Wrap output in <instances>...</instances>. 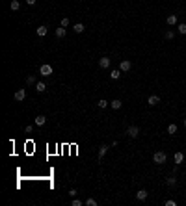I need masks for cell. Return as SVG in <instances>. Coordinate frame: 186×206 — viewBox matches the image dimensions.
<instances>
[{
  "label": "cell",
  "instance_id": "cell-21",
  "mask_svg": "<svg viewBox=\"0 0 186 206\" xmlns=\"http://www.w3.org/2000/svg\"><path fill=\"white\" fill-rule=\"evenodd\" d=\"M177 30H179V34H181V35H186V22L179 24V28H177Z\"/></svg>",
  "mask_w": 186,
  "mask_h": 206
},
{
  "label": "cell",
  "instance_id": "cell-23",
  "mask_svg": "<svg viewBox=\"0 0 186 206\" xmlns=\"http://www.w3.org/2000/svg\"><path fill=\"white\" fill-rule=\"evenodd\" d=\"M106 106H110V102H106L104 98H101V100H99V108L102 110V108H106Z\"/></svg>",
  "mask_w": 186,
  "mask_h": 206
},
{
  "label": "cell",
  "instance_id": "cell-28",
  "mask_svg": "<svg viewBox=\"0 0 186 206\" xmlns=\"http://www.w3.org/2000/svg\"><path fill=\"white\" fill-rule=\"evenodd\" d=\"M24 132H26V134H32V132H34V126H32V125H26Z\"/></svg>",
  "mask_w": 186,
  "mask_h": 206
},
{
  "label": "cell",
  "instance_id": "cell-8",
  "mask_svg": "<svg viewBox=\"0 0 186 206\" xmlns=\"http://www.w3.org/2000/svg\"><path fill=\"white\" fill-rule=\"evenodd\" d=\"M108 145H101V149H99V160H102V158L106 156V152H108Z\"/></svg>",
  "mask_w": 186,
  "mask_h": 206
},
{
  "label": "cell",
  "instance_id": "cell-29",
  "mask_svg": "<svg viewBox=\"0 0 186 206\" xmlns=\"http://www.w3.org/2000/svg\"><path fill=\"white\" fill-rule=\"evenodd\" d=\"M173 35H175V34H173L171 30H168V32H166V39H173Z\"/></svg>",
  "mask_w": 186,
  "mask_h": 206
},
{
  "label": "cell",
  "instance_id": "cell-9",
  "mask_svg": "<svg viewBox=\"0 0 186 206\" xmlns=\"http://www.w3.org/2000/svg\"><path fill=\"white\" fill-rule=\"evenodd\" d=\"M47 32H49V28H47V26L43 24V26H39V28L35 30V34H37L39 37H45V35H47Z\"/></svg>",
  "mask_w": 186,
  "mask_h": 206
},
{
  "label": "cell",
  "instance_id": "cell-1",
  "mask_svg": "<svg viewBox=\"0 0 186 206\" xmlns=\"http://www.w3.org/2000/svg\"><path fill=\"white\" fill-rule=\"evenodd\" d=\"M166 160H168V156H166V152H162V150H158V152L153 154V162L158 165H162V164H166Z\"/></svg>",
  "mask_w": 186,
  "mask_h": 206
},
{
  "label": "cell",
  "instance_id": "cell-10",
  "mask_svg": "<svg viewBox=\"0 0 186 206\" xmlns=\"http://www.w3.org/2000/svg\"><path fill=\"white\" fill-rule=\"evenodd\" d=\"M177 21H179V17H177V15H168V19H166V22H168L169 26L177 24Z\"/></svg>",
  "mask_w": 186,
  "mask_h": 206
},
{
  "label": "cell",
  "instance_id": "cell-27",
  "mask_svg": "<svg viewBox=\"0 0 186 206\" xmlns=\"http://www.w3.org/2000/svg\"><path fill=\"white\" fill-rule=\"evenodd\" d=\"M62 26H63V28H67V26H69V19H67V17L62 19Z\"/></svg>",
  "mask_w": 186,
  "mask_h": 206
},
{
  "label": "cell",
  "instance_id": "cell-22",
  "mask_svg": "<svg viewBox=\"0 0 186 206\" xmlns=\"http://www.w3.org/2000/svg\"><path fill=\"white\" fill-rule=\"evenodd\" d=\"M166 184H168V186H175L177 184V178L175 176H169L168 180H166Z\"/></svg>",
  "mask_w": 186,
  "mask_h": 206
},
{
  "label": "cell",
  "instance_id": "cell-4",
  "mask_svg": "<svg viewBox=\"0 0 186 206\" xmlns=\"http://www.w3.org/2000/svg\"><path fill=\"white\" fill-rule=\"evenodd\" d=\"M130 67H132V63H130L129 59H123L121 65H119V71H121V73H126V71H130Z\"/></svg>",
  "mask_w": 186,
  "mask_h": 206
},
{
  "label": "cell",
  "instance_id": "cell-2",
  "mask_svg": "<svg viewBox=\"0 0 186 206\" xmlns=\"http://www.w3.org/2000/svg\"><path fill=\"white\" fill-rule=\"evenodd\" d=\"M39 73H41V76H50V74H52V67H50L49 63H45V65L39 67Z\"/></svg>",
  "mask_w": 186,
  "mask_h": 206
},
{
  "label": "cell",
  "instance_id": "cell-5",
  "mask_svg": "<svg viewBox=\"0 0 186 206\" xmlns=\"http://www.w3.org/2000/svg\"><path fill=\"white\" fill-rule=\"evenodd\" d=\"M110 63H112V59H110V58H101V59H99V65H101V69H108V67H110Z\"/></svg>",
  "mask_w": 186,
  "mask_h": 206
},
{
  "label": "cell",
  "instance_id": "cell-18",
  "mask_svg": "<svg viewBox=\"0 0 186 206\" xmlns=\"http://www.w3.org/2000/svg\"><path fill=\"white\" fill-rule=\"evenodd\" d=\"M183 160H184V154H183V152H175V164H177V165L183 164Z\"/></svg>",
  "mask_w": 186,
  "mask_h": 206
},
{
  "label": "cell",
  "instance_id": "cell-24",
  "mask_svg": "<svg viewBox=\"0 0 186 206\" xmlns=\"http://www.w3.org/2000/svg\"><path fill=\"white\" fill-rule=\"evenodd\" d=\"M84 204H86V206H97V201H95V199H86Z\"/></svg>",
  "mask_w": 186,
  "mask_h": 206
},
{
  "label": "cell",
  "instance_id": "cell-17",
  "mask_svg": "<svg viewBox=\"0 0 186 206\" xmlns=\"http://www.w3.org/2000/svg\"><path fill=\"white\" fill-rule=\"evenodd\" d=\"M119 76H121V71H117V69L110 71V78H112V80H117Z\"/></svg>",
  "mask_w": 186,
  "mask_h": 206
},
{
  "label": "cell",
  "instance_id": "cell-6",
  "mask_svg": "<svg viewBox=\"0 0 186 206\" xmlns=\"http://www.w3.org/2000/svg\"><path fill=\"white\" fill-rule=\"evenodd\" d=\"M26 98V89H17L15 91V100H24Z\"/></svg>",
  "mask_w": 186,
  "mask_h": 206
},
{
  "label": "cell",
  "instance_id": "cell-33",
  "mask_svg": "<svg viewBox=\"0 0 186 206\" xmlns=\"http://www.w3.org/2000/svg\"><path fill=\"white\" fill-rule=\"evenodd\" d=\"M184 126H186V119H184Z\"/></svg>",
  "mask_w": 186,
  "mask_h": 206
},
{
  "label": "cell",
  "instance_id": "cell-31",
  "mask_svg": "<svg viewBox=\"0 0 186 206\" xmlns=\"http://www.w3.org/2000/svg\"><path fill=\"white\" fill-rule=\"evenodd\" d=\"M69 195H71V199H74L76 197V189H69Z\"/></svg>",
  "mask_w": 186,
  "mask_h": 206
},
{
  "label": "cell",
  "instance_id": "cell-11",
  "mask_svg": "<svg viewBox=\"0 0 186 206\" xmlns=\"http://www.w3.org/2000/svg\"><path fill=\"white\" fill-rule=\"evenodd\" d=\"M147 195H149V193L145 191V189H140V191L136 193V199L138 201H145V199H147Z\"/></svg>",
  "mask_w": 186,
  "mask_h": 206
},
{
  "label": "cell",
  "instance_id": "cell-3",
  "mask_svg": "<svg viewBox=\"0 0 186 206\" xmlns=\"http://www.w3.org/2000/svg\"><path fill=\"white\" fill-rule=\"evenodd\" d=\"M126 136L138 137V136H140V128H138V126H129V128H126Z\"/></svg>",
  "mask_w": 186,
  "mask_h": 206
},
{
  "label": "cell",
  "instance_id": "cell-13",
  "mask_svg": "<svg viewBox=\"0 0 186 206\" xmlns=\"http://www.w3.org/2000/svg\"><path fill=\"white\" fill-rule=\"evenodd\" d=\"M35 91H37V93L47 91V84H45V82H37V84H35Z\"/></svg>",
  "mask_w": 186,
  "mask_h": 206
},
{
  "label": "cell",
  "instance_id": "cell-20",
  "mask_svg": "<svg viewBox=\"0 0 186 206\" xmlns=\"http://www.w3.org/2000/svg\"><path fill=\"white\" fill-rule=\"evenodd\" d=\"M168 134L175 136V134H177V125H169V126H168Z\"/></svg>",
  "mask_w": 186,
  "mask_h": 206
},
{
  "label": "cell",
  "instance_id": "cell-32",
  "mask_svg": "<svg viewBox=\"0 0 186 206\" xmlns=\"http://www.w3.org/2000/svg\"><path fill=\"white\" fill-rule=\"evenodd\" d=\"M35 2H37V0H26V4H28V6H34Z\"/></svg>",
  "mask_w": 186,
  "mask_h": 206
},
{
  "label": "cell",
  "instance_id": "cell-30",
  "mask_svg": "<svg viewBox=\"0 0 186 206\" xmlns=\"http://www.w3.org/2000/svg\"><path fill=\"white\" fill-rule=\"evenodd\" d=\"M177 203H175V201H173V199H169V201H166V206H175Z\"/></svg>",
  "mask_w": 186,
  "mask_h": 206
},
{
  "label": "cell",
  "instance_id": "cell-16",
  "mask_svg": "<svg viewBox=\"0 0 186 206\" xmlns=\"http://www.w3.org/2000/svg\"><path fill=\"white\" fill-rule=\"evenodd\" d=\"M65 34H67V32H65L63 26H60V28L56 30V37H58V39H63V37H65Z\"/></svg>",
  "mask_w": 186,
  "mask_h": 206
},
{
  "label": "cell",
  "instance_id": "cell-26",
  "mask_svg": "<svg viewBox=\"0 0 186 206\" xmlns=\"http://www.w3.org/2000/svg\"><path fill=\"white\" fill-rule=\"evenodd\" d=\"M84 203H82V201H78V199H73L71 201V206H82Z\"/></svg>",
  "mask_w": 186,
  "mask_h": 206
},
{
  "label": "cell",
  "instance_id": "cell-12",
  "mask_svg": "<svg viewBox=\"0 0 186 206\" xmlns=\"http://www.w3.org/2000/svg\"><path fill=\"white\" fill-rule=\"evenodd\" d=\"M84 30H86V28H84V24H82V22H76V24L73 26V32H74V34H82Z\"/></svg>",
  "mask_w": 186,
  "mask_h": 206
},
{
  "label": "cell",
  "instance_id": "cell-7",
  "mask_svg": "<svg viewBox=\"0 0 186 206\" xmlns=\"http://www.w3.org/2000/svg\"><path fill=\"white\" fill-rule=\"evenodd\" d=\"M158 102H160V97H158V95H151V97L147 98V104L149 106H156Z\"/></svg>",
  "mask_w": 186,
  "mask_h": 206
},
{
  "label": "cell",
  "instance_id": "cell-14",
  "mask_svg": "<svg viewBox=\"0 0 186 206\" xmlns=\"http://www.w3.org/2000/svg\"><path fill=\"white\" fill-rule=\"evenodd\" d=\"M110 106H112V108H114V110H119V108H121V106H123V102H121V100H119V98H114V100H112V102H110Z\"/></svg>",
  "mask_w": 186,
  "mask_h": 206
},
{
  "label": "cell",
  "instance_id": "cell-19",
  "mask_svg": "<svg viewBox=\"0 0 186 206\" xmlns=\"http://www.w3.org/2000/svg\"><path fill=\"white\" fill-rule=\"evenodd\" d=\"M19 7H21L19 0H11V11H19Z\"/></svg>",
  "mask_w": 186,
  "mask_h": 206
},
{
  "label": "cell",
  "instance_id": "cell-25",
  "mask_svg": "<svg viewBox=\"0 0 186 206\" xmlns=\"http://www.w3.org/2000/svg\"><path fill=\"white\" fill-rule=\"evenodd\" d=\"M26 84H30V85L37 84V82H35V76H28V78H26Z\"/></svg>",
  "mask_w": 186,
  "mask_h": 206
},
{
  "label": "cell",
  "instance_id": "cell-15",
  "mask_svg": "<svg viewBox=\"0 0 186 206\" xmlns=\"http://www.w3.org/2000/svg\"><path fill=\"white\" fill-rule=\"evenodd\" d=\"M45 123H47V117L45 115H37V117H35V125H37V126H43Z\"/></svg>",
  "mask_w": 186,
  "mask_h": 206
}]
</instances>
